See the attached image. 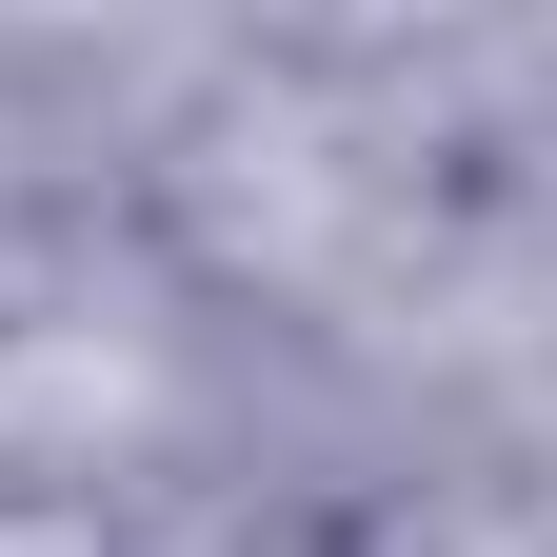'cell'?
<instances>
[{
  "label": "cell",
  "mask_w": 557,
  "mask_h": 557,
  "mask_svg": "<svg viewBox=\"0 0 557 557\" xmlns=\"http://www.w3.org/2000/svg\"><path fill=\"white\" fill-rule=\"evenodd\" d=\"M0 557H139V518L100 478H0Z\"/></svg>",
  "instance_id": "6da1fadb"
}]
</instances>
